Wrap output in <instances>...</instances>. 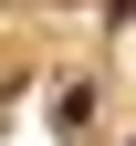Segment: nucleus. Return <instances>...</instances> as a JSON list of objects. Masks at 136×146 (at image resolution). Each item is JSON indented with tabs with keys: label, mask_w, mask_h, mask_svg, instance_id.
Wrapping results in <instances>:
<instances>
[{
	"label": "nucleus",
	"mask_w": 136,
	"mask_h": 146,
	"mask_svg": "<svg viewBox=\"0 0 136 146\" xmlns=\"http://www.w3.org/2000/svg\"><path fill=\"white\" fill-rule=\"evenodd\" d=\"M52 125H63V136H84V125H94V94H84V84H63V94H52Z\"/></svg>",
	"instance_id": "1"
}]
</instances>
